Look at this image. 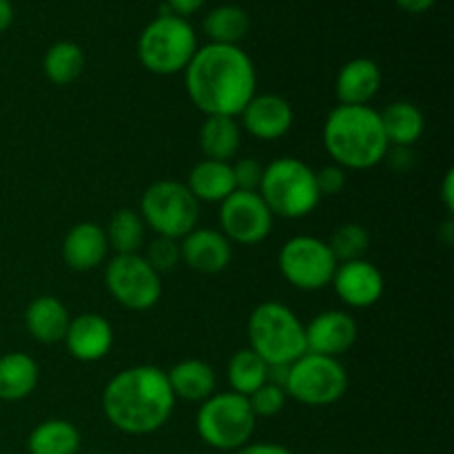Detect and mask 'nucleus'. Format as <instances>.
Instances as JSON below:
<instances>
[{
    "label": "nucleus",
    "mask_w": 454,
    "mask_h": 454,
    "mask_svg": "<svg viewBox=\"0 0 454 454\" xmlns=\"http://www.w3.org/2000/svg\"><path fill=\"white\" fill-rule=\"evenodd\" d=\"M198 51V35L186 18L173 16L164 9L142 29L137 40V58L142 67L155 75H173L186 69Z\"/></svg>",
    "instance_id": "nucleus-6"
},
{
    "label": "nucleus",
    "mask_w": 454,
    "mask_h": 454,
    "mask_svg": "<svg viewBox=\"0 0 454 454\" xmlns=\"http://www.w3.org/2000/svg\"><path fill=\"white\" fill-rule=\"evenodd\" d=\"M186 186L193 193L198 202H224L235 189V177L231 162H217V160H207L195 164L189 173Z\"/></svg>",
    "instance_id": "nucleus-24"
},
{
    "label": "nucleus",
    "mask_w": 454,
    "mask_h": 454,
    "mask_svg": "<svg viewBox=\"0 0 454 454\" xmlns=\"http://www.w3.org/2000/svg\"><path fill=\"white\" fill-rule=\"evenodd\" d=\"M380 65L371 58H353L340 69L335 80V93L340 105L364 106L380 93L381 89Z\"/></svg>",
    "instance_id": "nucleus-19"
},
{
    "label": "nucleus",
    "mask_w": 454,
    "mask_h": 454,
    "mask_svg": "<svg viewBox=\"0 0 454 454\" xmlns=\"http://www.w3.org/2000/svg\"><path fill=\"white\" fill-rule=\"evenodd\" d=\"M176 395L167 371L131 366L120 371L102 390V412L115 430L133 437L158 433L176 411Z\"/></svg>",
    "instance_id": "nucleus-2"
},
{
    "label": "nucleus",
    "mask_w": 454,
    "mask_h": 454,
    "mask_svg": "<svg viewBox=\"0 0 454 454\" xmlns=\"http://www.w3.org/2000/svg\"><path fill=\"white\" fill-rule=\"evenodd\" d=\"M105 235L109 248H114L115 255H131V253H140V248L145 247L146 224L137 211L120 208L111 215Z\"/></svg>",
    "instance_id": "nucleus-29"
},
{
    "label": "nucleus",
    "mask_w": 454,
    "mask_h": 454,
    "mask_svg": "<svg viewBox=\"0 0 454 454\" xmlns=\"http://www.w3.org/2000/svg\"><path fill=\"white\" fill-rule=\"evenodd\" d=\"M247 331L248 348L269 366H291L306 353L304 324L279 301L257 304L248 317Z\"/></svg>",
    "instance_id": "nucleus-4"
},
{
    "label": "nucleus",
    "mask_w": 454,
    "mask_h": 454,
    "mask_svg": "<svg viewBox=\"0 0 454 454\" xmlns=\"http://www.w3.org/2000/svg\"><path fill=\"white\" fill-rule=\"evenodd\" d=\"M251 29V18L238 4H220L204 18V34L213 44H239Z\"/></svg>",
    "instance_id": "nucleus-27"
},
{
    "label": "nucleus",
    "mask_w": 454,
    "mask_h": 454,
    "mask_svg": "<svg viewBox=\"0 0 454 454\" xmlns=\"http://www.w3.org/2000/svg\"><path fill=\"white\" fill-rule=\"evenodd\" d=\"M442 200H443V207H446V211L452 215V211H454V171L452 168H448L446 177H443Z\"/></svg>",
    "instance_id": "nucleus-39"
},
{
    "label": "nucleus",
    "mask_w": 454,
    "mask_h": 454,
    "mask_svg": "<svg viewBox=\"0 0 454 454\" xmlns=\"http://www.w3.org/2000/svg\"><path fill=\"white\" fill-rule=\"evenodd\" d=\"M244 131L257 140H279L286 136L295 122V111L286 98L278 93H255L239 114Z\"/></svg>",
    "instance_id": "nucleus-15"
},
{
    "label": "nucleus",
    "mask_w": 454,
    "mask_h": 454,
    "mask_svg": "<svg viewBox=\"0 0 454 454\" xmlns=\"http://www.w3.org/2000/svg\"><path fill=\"white\" fill-rule=\"evenodd\" d=\"M315 182H317L319 195H340L348 184V171L337 164H328L315 171Z\"/></svg>",
    "instance_id": "nucleus-35"
},
{
    "label": "nucleus",
    "mask_w": 454,
    "mask_h": 454,
    "mask_svg": "<svg viewBox=\"0 0 454 454\" xmlns=\"http://www.w3.org/2000/svg\"><path fill=\"white\" fill-rule=\"evenodd\" d=\"M220 231L231 244L255 247L273 231L275 215L257 191H233L217 211Z\"/></svg>",
    "instance_id": "nucleus-12"
},
{
    "label": "nucleus",
    "mask_w": 454,
    "mask_h": 454,
    "mask_svg": "<svg viewBox=\"0 0 454 454\" xmlns=\"http://www.w3.org/2000/svg\"><path fill=\"white\" fill-rule=\"evenodd\" d=\"M380 118L386 140L395 149H412L424 136L426 118L419 106L412 105V102H390L384 111H380Z\"/></svg>",
    "instance_id": "nucleus-22"
},
{
    "label": "nucleus",
    "mask_w": 454,
    "mask_h": 454,
    "mask_svg": "<svg viewBox=\"0 0 454 454\" xmlns=\"http://www.w3.org/2000/svg\"><path fill=\"white\" fill-rule=\"evenodd\" d=\"M337 297L350 309H371L386 291L384 273L368 260H353L337 264L333 275Z\"/></svg>",
    "instance_id": "nucleus-13"
},
{
    "label": "nucleus",
    "mask_w": 454,
    "mask_h": 454,
    "mask_svg": "<svg viewBox=\"0 0 454 454\" xmlns=\"http://www.w3.org/2000/svg\"><path fill=\"white\" fill-rule=\"evenodd\" d=\"M38 364L27 353L0 357V402H22L38 386Z\"/></svg>",
    "instance_id": "nucleus-25"
},
{
    "label": "nucleus",
    "mask_w": 454,
    "mask_h": 454,
    "mask_svg": "<svg viewBox=\"0 0 454 454\" xmlns=\"http://www.w3.org/2000/svg\"><path fill=\"white\" fill-rule=\"evenodd\" d=\"M306 353L340 359L355 346L359 335L357 322L346 310H324L304 324Z\"/></svg>",
    "instance_id": "nucleus-14"
},
{
    "label": "nucleus",
    "mask_w": 454,
    "mask_h": 454,
    "mask_svg": "<svg viewBox=\"0 0 454 454\" xmlns=\"http://www.w3.org/2000/svg\"><path fill=\"white\" fill-rule=\"evenodd\" d=\"M233 454H293L286 446H279V443H269V442H260V443H247L239 450H235Z\"/></svg>",
    "instance_id": "nucleus-37"
},
{
    "label": "nucleus",
    "mask_w": 454,
    "mask_h": 454,
    "mask_svg": "<svg viewBox=\"0 0 454 454\" xmlns=\"http://www.w3.org/2000/svg\"><path fill=\"white\" fill-rule=\"evenodd\" d=\"M204 3H207V0H167V4H164V7H167L173 16L186 18V16H193V13H198L200 9L204 7Z\"/></svg>",
    "instance_id": "nucleus-36"
},
{
    "label": "nucleus",
    "mask_w": 454,
    "mask_h": 454,
    "mask_svg": "<svg viewBox=\"0 0 454 454\" xmlns=\"http://www.w3.org/2000/svg\"><path fill=\"white\" fill-rule=\"evenodd\" d=\"M257 417L244 395L224 390L204 399L195 415V430L200 439L213 450L235 452L251 443Z\"/></svg>",
    "instance_id": "nucleus-7"
},
{
    "label": "nucleus",
    "mask_w": 454,
    "mask_h": 454,
    "mask_svg": "<svg viewBox=\"0 0 454 454\" xmlns=\"http://www.w3.org/2000/svg\"><path fill=\"white\" fill-rule=\"evenodd\" d=\"M437 3L439 0H395V4L406 13H426Z\"/></svg>",
    "instance_id": "nucleus-38"
},
{
    "label": "nucleus",
    "mask_w": 454,
    "mask_h": 454,
    "mask_svg": "<svg viewBox=\"0 0 454 454\" xmlns=\"http://www.w3.org/2000/svg\"><path fill=\"white\" fill-rule=\"evenodd\" d=\"M105 284L109 295L127 310L153 309L162 297V278L140 255H115L105 269Z\"/></svg>",
    "instance_id": "nucleus-10"
},
{
    "label": "nucleus",
    "mask_w": 454,
    "mask_h": 454,
    "mask_svg": "<svg viewBox=\"0 0 454 454\" xmlns=\"http://www.w3.org/2000/svg\"><path fill=\"white\" fill-rule=\"evenodd\" d=\"M200 149L204 158L217 162H233L242 146V127L238 118L226 115H207L200 127Z\"/></svg>",
    "instance_id": "nucleus-23"
},
{
    "label": "nucleus",
    "mask_w": 454,
    "mask_h": 454,
    "mask_svg": "<svg viewBox=\"0 0 454 454\" xmlns=\"http://www.w3.org/2000/svg\"><path fill=\"white\" fill-rule=\"evenodd\" d=\"M189 100L204 115L239 118L257 89V71L239 44H204L184 69Z\"/></svg>",
    "instance_id": "nucleus-1"
},
{
    "label": "nucleus",
    "mask_w": 454,
    "mask_h": 454,
    "mask_svg": "<svg viewBox=\"0 0 454 454\" xmlns=\"http://www.w3.org/2000/svg\"><path fill=\"white\" fill-rule=\"evenodd\" d=\"M269 364L260 355L253 353L251 348L238 350L229 359V368H226V380H229L231 390L248 397L269 381Z\"/></svg>",
    "instance_id": "nucleus-30"
},
{
    "label": "nucleus",
    "mask_w": 454,
    "mask_h": 454,
    "mask_svg": "<svg viewBox=\"0 0 454 454\" xmlns=\"http://www.w3.org/2000/svg\"><path fill=\"white\" fill-rule=\"evenodd\" d=\"M167 380L176 399L193 403H202L217 388L215 371L202 359H182L167 372Z\"/></svg>",
    "instance_id": "nucleus-21"
},
{
    "label": "nucleus",
    "mask_w": 454,
    "mask_h": 454,
    "mask_svg": "<svg viewBox=\"0 0 454 454\" xmlns=\"http://www.w3.org/2000/svg\"><path fill=\"white\" fill-rule=\"evenodd\" d=\"M62 341H65L71 357L78 359V362H100L114 348V328L102 315L82 313L78 317H71Z\"/></svg>",
    "instance_id": "nucleus-17"
},
{
    "label": "nucleus",
    "mask_w": 454,
    "mask_h": 454,
    "mask_svg": "<svg viewBox=\"0 0 454 454\" xmlns=\"http://www.w3.org/2000/svg\"><path fill=\"white\" fill-rule=\"evenodd\" d=\"M368 247H371V235H368L366 226L355 224V222L337 226L335 233L328 239V248H331L337 264H341V262L364 260Z\"/></svg>",
    "instance_id": "nucleus-31"
},
{
    "label": "nucleus",
    "mask_w": 454,
    "mask_h": 454,
    "mask_svg": "<svg viewBox=\"0 0 454 454\" xmlns=\"http://www.w3.org/2000/svg\"><path fill=\"white\" fill-rule=\"evenodd\" d=\"M322 142L333 162L346 171L375 168L390 151L380 111L371 105H337L326 115Z\"/></svg>",
    "instance_id": "nucleus-3"
},
{
    "label": "nucleus",
    "mask_w": 454,
    "mask_h": 454,
    "mask_svg": "<svg viewBox=\"0 0 454 454\" xmlns=\"http://www.w3.org/2000/svg\"><path fill=\"white\" fill-rule=\"evenodd\" d=\"M284 390L301 406H333L348 390V372L340 359L304 353L288 366Z\"/></svg>",
    "instance_id": "nucleus-9"
},
{
    "label": "nucleus",
    "mask_w": 454,
    "mask_h": 454,
    "mask_svg": "<svg viewBox=\"0 0 454 454\" xmlns=\"http://www.w3.org/2000/svg\"><path fill=\"white\" fill-rule=\"evenodd\" d=\"M270 213L286 220L310 215L322 202L315 182V171L297 158H278L264 167L262 184L257 189Z\"/></svg>",
    "instance_id": "nucleus-5"
},
{
    "label": "nucleus",
    "mask_w": 454,
    "mask_h": 454,
    "mask_svg": "<svg viewBox=\"0 0 454 454\" xmlns=\"http://www.w3.org/2000/svg\"><path fill=\"white\" fill-rule=\"evenodd\" d=\"M106 253H109V242L105 229L96 222H80L71 226L62 242V257L67 266L78 273L98 269L105 262Z\"/></svg>",
    "instance_id": "nucleus-18"
},
{
    "label": "nucleus",
    "mask_w": 454,
    "mask_h": 454,
    "mask_svg": "<svg viewBox=\"0 0 454 454\" xmlns=\"http://www.w3.org/2000/svg\"><path fill=\"white\" fill-rule=\"evenodd\" d=\"M80 433L71 421L47 419L35 426L27 437L29 454H78Z\"/></svg>",
    "instance_id": "nucleus-26"
},
{
    "label": "nucleus",
    "mask_w": 454,
    "mask_h": 454,
    "mask_svg": "<svg viewBox=\"0 0 454 454\" xmlns=\"http://www.w3.org/2000/svg\"><path fill=\"white\" fill-rule=\"evenodd\" d=\"M137 213L155 235L180 242L198 226L200 202L184 182L158 180L142 193Z\"/></svg>",
    "instance_id": "nucleus-8"
},
{
    "label": "nucleus",
    "mask_w": 454,
    "mask_h": 454,
    "mask_svg": "<svg viewBox=\"0 0 454 454\" xmlns=\"http://www.w3.org/2000/svg\"><path fill=\"white\" fill-rule=\"evenodd\" d=\"M13 22V4L12 0H0V34L12 27Z\"/></svg>",
    "instance_id": "nucleus-40"
},
{
    "label": "nucleus",
    "mask_w": 454,
    "mask_h": 454,
    "mask_svg": "<svg viewBox=\"0 0 454 454\" xmlns=\"http://www.w3.org/2000/svg\"><path fill=\"white\" fill-rule=\"evenodd\" d=\"M142 257L153 266V270H158V273L162 275L167 273V270L176 269V266L182 262L180 242H177V239L160 238V235H155V239H151V242L146 244V251Z\"/></svg>",
    "instance_id": "nucleus-33"
},
{
    "label": "nucleus",
    "mask_w": 454,
    "mask_h": 454,
    "mask_svg": "<svg viewBox=\"0 0 454 454\" xmlns=\"http://www.w3.org/2000/svg\"><path fill=\"white\" fill-rule=\"evenodd\" d=\"M84 51L78 43L71 40H60V43L51 44L43 58V71L47 75L49 82L58 84V87H67V84L75 82L84 71Z\"/></svg>",
    "instance_id": "nucleus-28"
},
{
    "label": "nucleus",
    "mask_w": 454,
    "mask_h": 454,
    "mask_svg": "<svg viewBox=\"0 0 454 454\" xmlns=\"http://www.w3.org/2000/svg\"><path fill=\"white\" fill-rule=\"evenodd\" d=\"M71 315L67 306L53 295H40L27 306L25 328L40 344H58L65 340Z\"/></svg>",
    "instance_id": "nucleus-20"
},
{
    "label": "nucleus",
    "mask_w": 454,
    "mask_h": 454,
    "mask_svg": "<svg viewBox=\"0 0 454 454\" xmlns=\"http://www.w3.org/2000/svg\"><path fill=\"white\" fill-rule=\"evenodd\" d=\"M248 403H251V411L257 419H269V417L279 415L286 406V390L282 386L273 384V381H266L264 386L255 390L253 395H248Z\"/></svg>",
    "instance_id": "nucleus-32"
},
{
    "label": "nucleus",
    "mask_w": 454,
    "mask_h": 454,
    "mask_svg": "<svg viewBox=\"0 0 454 454\" xmlns=\"http://www.w3.org/2000/svg\"><path fill=\"white\" fill-rule=\"evenodd\" d=\"M279 270L291 286L300 291H322L331 286L337 260L328 242L313 235H295L279 248Z\"/></svg>",
    "instance_id": "nucleus-11"
},
{
    "label": "nucleus",
    "mask_w": 454,
    "mask_h": 454,
    "mask_svg": "<svg viewBox=\"0 0 454 454\" xmlns=\"http://www.w3.org/2000/svg\"><path fill=\"white\" fill-rule=\"evenodd\" d=\"M235 177V189L238 191H257L264 176V164L255 158H239L231 162Z\"/></svg>",
    "instance_id": "nucleus-34"
},
{
    "label": "nucleus",
    "mask_w": 454,
    "mask_h": 454,
    "mask_svg": "<svg viewBox=\"0 0 454 454\" xmlns=\"http://www.w3.org/2000/svg\"><path fill=\"white\" fill-rule=\"evenodd\" d=\"M180 257L189 269L204 275H217L233 260V247L217 229L195 226L180 239Z\"/></svg>",
    "instance_id": "nucleus-16"
}]
</instances>
